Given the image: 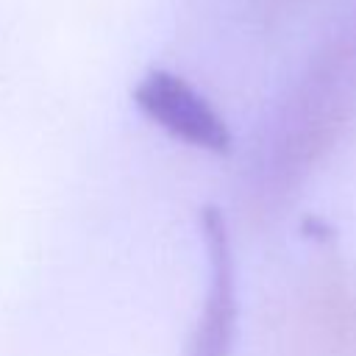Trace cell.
Masks as SVG:
<instances>
[{"instance_id": "obj_1", "label": "cell", "mask_w": 356, "mask_h": 356, "mask_svg": "<svg viewBox=\"0 0 356 356\" xmlns=\"http://www.w3.org/2000/svg\"><path fill=\"white\" fill-rule=\"evenodd\" d=\"M134 106L172 139L209 153L231 150V131L211 103L181 75L167 70H150L134 86Z\"/></svg>"}, {"instance_id": "obj_2", "label": "cell", "mask_w": 356, "mask_h": 356, "mask_svg": "<svg viewBox=\"0 0 356 356\" xmlns=\"http://www.w3.org/2000/svg\"><path fill=\"white\" fill-rule=\"evenodd\" d=\"M203 245L209 253V289L197 323L192 328L186 356H231L236 339V270L231 234L217 206L200 211Z\"/></svg>"}]
</instances>
